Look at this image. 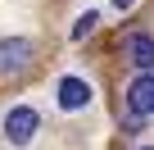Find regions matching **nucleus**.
Masks as SVG:
<instances>
[{
  "label": "nucleus",
  "instance_id": "nucleus-7",
  "mask_svg": "<svg viewBox=\"0 0 154 150\" xmlns=\"http://www.w3.org/2000/svg\"><path fill=\"white\" fill-rule=\"evenodd\" d=\"M113 5H118V9H127V5H131V0H113Z\"/></svg>",
  "mask_w": 154,
  "mask_h": 150
},
{
  "label": "nucleus",
  "instance_id": "nucleus-5",
  "mask_svg": "<svg viewBox=\"0 0 154 150\" xmlns=\"http://www.w3.org/2000/svg\"><path fill=\"white\" fill-rule=\"evenodd\" d=\"M127 55H131V68L154 73V41H149L145 32H131V37H127Z\"/></svg>",
  "mask_w": 154,
  "mask_h": 150
},
{
  "label": "nucleus",
  "instance_id": "nucleus-3",
  "mask_svg": "<svg viewBox=\"0 0 154 150\" xmlns=\"http://www.w3.org/2000/svg\"><path fill=\"white\" fill-rule=\"evenodd\" d=\"M54 100H59V109H86V105H91V87H86L82 78H59Z\"/></svg>",
  "mask_w": 154,
  "mask_h": 150
},
{
  "label": "nucleus",
  "instance_id": "nucleus-4",
  "mask_svg": "<svg viewBox=\"0 0 154 150\" xmlns=\"http://www.w3.org/2000/svg\"><path fill=\"white\" fill-rule=\"evenodd\" d=\"M127 105L136 114H154V73H140V78L127 87Z\"/></svg>",
  "mask_w": 154,
  "mask_h": 150
},
{
  "label": "nucleus",
  "instance_id": "nucleus-1",
  "mask_svg": "<svg viewBox=\"0 0 154 150\" xmlns=\"http://www.w3.org/2000/svg\"><path fill=\"white\" fill-rule=\"evenodd\" d=\"M27 64H32V41H23V37L0 41V73H23Z\"/></svg>",
  "mask_w": 154,
  "mask_h": 150
},
{
  "label": "nucleus",
  "instance_id": "nucleus-8",
  "mask_svg": "<svg viewBox=\"0 0 154 150\" xmlns=\"http://www.w3.org/2000/svg\"><path fill=\"white\" fill-rule=\"evenodd\" d=\"M140 150H154V145H140Z\"/></svg>",
  "mask_w": 154,
  "mask_h": 150
},
{
  "label": "nucleus",
  "instance_id": "nucleus-2",
  "mask_svg": "<svg viewBox=\"0 0 154 150\" xmlns=\"http://www.w3.org/2000/svg\"><path fill=\"white\" fill-rule=\"evenodd\" d=\"M36 109L32 105H18V109H9V118H5V136L14 141V145H23V141H32V132H36Z\"/></svg>",
  "mask_w": 154,
  "mask_h": 150
},
{
  "label": "nucleus",
  "instance_id": "nucleus-6",
  "mask_svg": "<svg viewBox=\"0 0 154 150\" xmlns=\"http://www.w3.org/2000/svg\"><path fill=\"white\" fill-rule=\"evenodd\" d=\"M95 23H100V14H95V9H91V14H82V18H77V27H72V37H77V41L91 37V27H95Z\"/></svg>",
  "mask_w": 154,
  "mask_h": 150
}]
</instances>
